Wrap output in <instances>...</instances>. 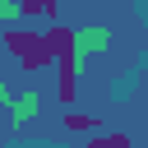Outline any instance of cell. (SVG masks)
<instances>
[{
	"instance_id": "7a4b0ae2",
	"label": "cell",
	"mask_w": 148,
	"mask_h": 148,
	"mask_svg": "<svg viewBox=\"0 0 148 148\" xmlns=\"http://www.w3.org/2000/svg\"><path fill=\"white\" fill-rule=\"evenodd\" d=\"M65 130H74V134H97V130H102V120H97V116H88V111H65Z\"/></svg>"
},
{
	"instance_id": "5b68a950",
	"label": "cell",
	"mask_w": 148,
	"mask_h": 148,
	"mask_svg": "<svg viewBox=\"0 0 148 148\" xmlns=\"http://www.w3.org/2000/svg\"><path fill=\"white\" fill-rule=\"evenodd\" d=\"M32 106H37V92H23V97L14 102V120H28V116H32Z\"/></svg>"
},
{
	"instance_id": "3957f363",
	"label": "cell",
	"mask_w": 148,
	"mask_h": 148,
	"mask_svg": "<svg viewBox=\"0 0 148 148\" xmlns=\"http://www.w3.org/2000/svg\"><path fill=\"white\" fill-rule=\"evenodd\" d=\"M18 14H23V18H56V14H60V0H23Z\"/></svg>"
},
{
	"instance_id": "6da1fadb",
	"label": "cell",
	"mask_w": 148,
	"mask_h": 148,
	"mask_svg": "<svg viewBox=\"0 0 148 148\" xmlns=\"http://www.w3.org/2000/svg\"><path fill=\"white\" fill-rule=\"evenodd\" d=\"M74 46V32L51 23V28H9L5 32V51L23 65V69H42L51 60H60V51Z\"/></svg>"
},
{
	"instance_id": "277c9868",
	"label": "cell",
	"mask_w": 148,
	"mask_h": 148,
	"mask_svg": "<svg viewBox=\"0 0 148 148\" xmlns=\"http://www.w3.org/2000/svg\"><path fill=\"white\" fill-rule=\"evenodd\" d=\"M79 148H130V134H120V130H97L88 143H79Z\"/></svg>"
}]
</instances>
